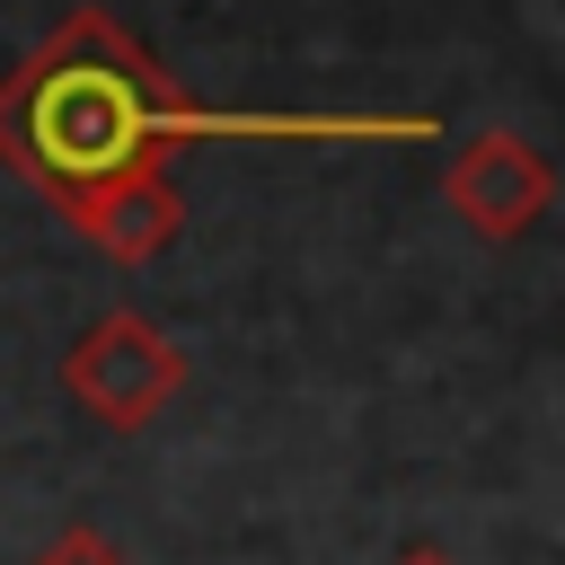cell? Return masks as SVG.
<instances>
[{"label":"cell","mask_w":565,"mask_h":565,"mask_svg":"<svg viewBox=\"0 0 565 565\" xmlns=\"http://www.w3.org/2000/svg\"><path fill=\"white\" fill-rule=\"evenodd\" d=\"M62 212H71V230H79L88 247H106V256H124V265H141V256L177 247V230H185V194L168 185V168L106 177V185L71 194Z\"/></svg>","instance_id":"obj_4"},{"label":"cell","mask_w":565,"mask_h":565,"mask_svg":"<svg viewBox=\"0 0 565 565\" xmlns=\"http://www.w3.org/2000/svg\"><path fill=\"white\" fill-rule=\"evenodd\" d=\"M433 141V115H221L194 106L106 9H71L0 79V159L53 203L159 168L177 141Z\"/></svg>","instance_id":"obj_1"},{"label":"cell","mask_w":565,"mask_h":565,"mask_svg":"<svg viewBox=\"0 0 565 565\" xmlns=\"http://www.w3.org/2000/svg\"><path fill=\"white\" fill-rule=\"evenodd\" d=\"M62 388L106 424V433H141L177 388H185V344L168 327H150L141 309H106L71 353H62Z\"/></svg>","instance_id":"obj_2"},{"label":"cell","mask_w":565,"mask_h":565,"mask_svg":"<svg viewBox=\"0 0 565 565\" xmlns=\"http://www.w3.org/2000/svg\"><path fill=\"white\" fill-rule=\"evenodd\" d=\"M35 565H124V547H115L97 521H71V530H62V539H53Z\"/></svg>","instance_id":"obj_5"},{"label":"cell","mask_w":565,"mask_h":565,"mask_svg":"<svg viewBox=\"0 0 565 565\" xmlns=\"http://www.w3.org/2000/svg\"><path fill=\"white\" fill-rule=\"evenodd\" d=\"M397 565H459V556H450V547H406Z\"/></svg>","instance_id":"obj_6"},{"label":"cell","mask_w":565,"mask_h":565,"mask_svg":"<svg viewBox=\"0 0 565 565\" xmlns=\"http://www.w3.org/2000/svg\"><path fill=\"white\" fill-rule=\"evenodd\" d=\"M441 194H450V212H459L477 238H521V230L556 203V177H547V159H539L521 132H477V141L450 150Z\"/></svg>","instance_id":"obj_3"}]
</instances>
